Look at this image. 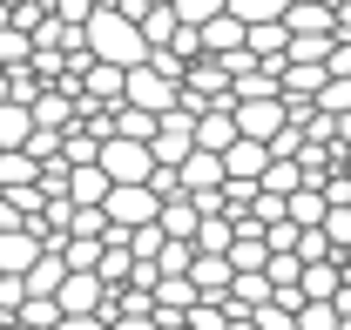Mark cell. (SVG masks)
<instances>
[{
  "label": "cell",
  "mask_w": 351,
  "mask_h": 330,
  "mask_svg": "<svg viewBox=\"0 0 351 330\" xmlns=\"http://www.w3.org/2000/svg\"><path fill=\"white\" fill-rule=\"evenodd\" d=\"M88 54H95L101 68H122V75H135V68H149V61H156L149 41H142V27L122 21L115 7H101V14L88 21Z\"/></svg>",
  "instance_id": "obj_1"
},
{
  "label": "cell",
  "mask_w": 351,
  "mask_h": 330,
  "mask_svg": "<svg viewBox=\"0 0 351 330\" xmlns=\"http://www.w3.org/2000/svg\"><path fill=\"white\" fill-rule=\"evenodd\" d=\"M129 108H142V115H176L182 108V81L176 75H162V68H135L129 75Z\"/></svg>",
  "instance_id": "obj_2"
},
{
  "label": "cell",
  "mask_w": 351,
  "mask_h": 330,
  "mask_svg": "<svg viewBox=\"0 0 351 330\" xmlns=\"http://www.w3.org/2000/svg\"><path fill=\"white\" fill-rule=\"evenodd\" d=\"M41 256H47V236H41V223H27V229H0V277H34L41 270Z\"/></svg>",
  "instance_id": "obj_3"
},
{
  "label": "cell",
  "mask_w": 351,
  "mask_h": 330,
  "mask_svg": "<svg viewBox=\"0 0 351 330\" xmlns=\"http://www.w3.org/2000/svg\"><path fill=\"white\" fill-rule=\"evenodd\" d=\"M189 155H196V115L176 108V115H162V135H156V168H182Z\"/></svg>",
  "instance_id": "obj_4"
},
{
  "label": "cell",
  "mask_w": 351,
  "mask_h": 330,
  "mask_svg": "<svg viewBox=\"0 0 351 330\" xmlns=\"http://www.w3.org/2000/svg\"><path fill=\"white\" fill-rule=\"evenodd\" d=\"M237 128H243V142H263V149H270V142L291 128V108H284V101H243V108H237Z\"/></svg>",
  "instance_id": "obj_5"
},
{
  "label": "cell",
  "mask_w": 351,
  "mask_h": 330,
  "mask_svg": "<svg viewBox=\"0 0 351 330\" xmlns=\"http://www.w3.org/2000/svg\"><path fill=\"white\" fill-rule=\"evenodd\" d=\"M243 142V128H237V101H223V108H210L203 122H196V149L203 155H230Z\"/></svg>",
  "instance_id": "obj_6"
},
{
  "label": "cell",
  "mask_w": 351,
  "mask_h": 330,
  "mask_svg": "<svg viewBox=\"0 0 351 330\" xmlns=\"http://www.w3.org/2000/svg\"><path fill=\"white\" fill-rule=\"evenodd\" d=\"M189 283L203 290V303H230V290H237V270H230V256H196V270H189Z\"/></svg>",
  "instance_id": "obj_7"
},
{
  "label": "cell",
  "mask_w": 351,
  "mask_h": 330,
  "mask_svg": "<svg viewBox=\"0 0 351 330\" xmlns=\"http://www.w3.org/2000/svg\"><path fill=\"white\" fill-rule=\"evenodd\" d=\"M270 162H277V155H270L263 142H237V149L223 155V168H230V182H257V189H263V175H270Z\"/></svg>",
  "instance_id": "obj_8"
},
{
  "label": "cell",
  "mask_w": 351,
  "mask_h": 330,
  "mask_svg": "<svg viewBox=\"0 0 351 330\" xmlns=\"http://www.w3.org/2000/svg\"><path fill=\"white\" fill-rule=\"evenodd\" d=\"M196 229H203V203H196V196L162 203V236H169V243H196Z\"/></svg>",
  "instance_id": "obj_9"
},
{
  "label": "cell",
  "mask_w": 351,
  "mask_h": 330,
  "mask_svg": "<svg viewBox=\"0 0 351 330\" xmlns=\"http://www.w3.org/2000/svg\"><path fill=\"white\" fill-rule=\"evenodd\" d=\"M27 142H34V108L7 101L0 108V155H27Z\"/></svg>",
  "instance_id": "obj_10"
},
{
  "label": "cell",
  "mask_w": 351,
  "mask_h": 330,
  "mask_svg": "<svg viewBox=\"0 0 351 330\" xmlns=\"http://www.w3.org/2000/svg\"><path fill=\"white\" fill-rule=\"evenodd\" d=\"M203 47H210L217 61H230V54H243V47H250V27H243L237 14H223V21H210V27H203Z\"/></svg>",
  "instance_id": "obj_11"
},
{
  "label": "cell",
  "mask_w": 351,
  "mask_h": 330,
  "mask_svg": "<svg viewBox=\"0 0 351 330\" xmlns=\"http://www.w3.org/2000/svg\"><path fill=\"white\" fill-rule=\"evenodd\" d=\"M108 122H115V142H142V149H156V135H162V122H156V115H142V108H129V101H122Z\"/></svg>",
  "instance_id": "obj_12"
},
{
  "label": "cell",
  "mask_w": 351,
  "mask_h": 330,
  "mask_svg": "<svg viewBox=\"0 0 351 330\" xmlns=\"http://www.w3.org/2000/svg\"><path fill=\"white\" fill-rule=\"evenodd\" d=\"M34 34H21V27H0V75H21V68H34Z\"/></svg>",
  "instance_id": "obj_13"
},
{
  "label": "cell",
  "mask_w": 351,
  "mask_h": 330,
  "mask_svg": "<svg viewBox=\"0 0 351 330\" xmlns=\"http://www.w3.org/2000/svg\"><path fill=\"white\" fill-rule=\"evenodd\" d=\"M291 7H298V0H230V14H237L243 27H270V21H291Z\"/></svg>",
  "instance_id": "obj_14"
},
{
  "label": "cell",
  "mask_w": 351,
  "mask_h": 330,
  "mask_svg": "<svg viewBox=\"0 0 351 330\" xmlns=\"http://www.w3.org/2000/svg\"><path fill=\"white\" fill-rule=\"evenodd\" d=\"M176 34H182V21H176V7H156L149 21H142V41H149V54H169Z\"/></svg>",
  "instance_id": "obj_15"
},
{
  "label": "cell",
  "mask_w": 351,
  "mask_h": 330,
  "mask_svg": "<svg viewBox=\"0 0 351 330\" xmlns=\"http://www.w3.org/2000/svg\"><path fill=\"white\" fill-rule=\"evenodd\" d=\"M95 277H101L108 290H129V283H135V256H129V243H108V249H101V270H95Z\"/></svg>",
  "instance_id": "obj_16"
},
{
  "label": "cell",
  "mask_w": 351,
  "mask_h": 330,
  "mask_svg": "<svg viewBox=\"0 0 351 330\" xmlns=\"http://www.w3.org/2000/svg\"><path fill=\"white\" fill-rule=\"evenodd\" d=\"M196 249H203V256H230V249H237V223H230V216H203Z\"/></svg>",
  "instance_id": "obj_17"
},
{
  "label": "cell",
  "mask_w": 351,
  "mask_h": 330,
  "mask_svg": "<svg viewBox=\"0 0 351 330\" xmlns=\"http://www.w3.org/2000/svg\"><path fill=\"white\" fill-rule=\"evenodd\" d=\"M34 182H41V162H34V155H0V196L34 189Z\"/></svg>",
  "instance_id": "obj_18"
},
{
  "label": "cell",
  "mask_w": 351,
  "mask_h": 330,
  "mask_svg": "<svg viewBox=\"0 0 351 330\" xmlns=\"http://www.w3.org/2000/svg\"><path fill=\"white\" fill-rule=\"evenodd\" d=\"M291 34H338V7H291Z\"/></svg>",
  "instance_id": "obj_19"
},
{
  "label": "cell",
  "mask_w": 351,
  "mask_h": 330,
  "mask_svg": "<svg viewBox=\"0 0 351 330\" xmlns=\"http://www.w3.org/2000/svg\"><path fill=\"white\" fill-rule=\"evenodd\" d=\"M298 189H304V168H298V162H270V175H263V196H284V203H291Z\"/></svg>",
  "instance_id": "obj_20"
},
{
  "label": "cell",
  "mask_w": 351,
  "mask_h": 330,
  "mask_svg": "<svg viewBox=\"0 0 351 330\" xmlns=\"http://www.w3.org/2000/svg\"><path fill=\"white\" fill-rule=\"evenodd\" d=\"M162 249H169L162 223H156V229H135V236H129V256H135V263H162Z\"/></svg>",
  "instance_id": "obj_21"
},
{
  "label": "cell",
  "mask_w": 351,
  "mask_h": 330,
  "mask_svg": "<svg viewBox=\"0 0 351 330\" xmlns=\"http://www.w3.org/2000/svg\"><path fill=\"white\" fill-rule=\"evenodd\" d=\"M263 277H270V290H298V283H304V263H298V256H270Z\"/></svg>",
  "instance_id": "obj_22"
},
{
  "label": "cell",
  "mask_w": 351,
  "mask_h": 330,
  "mask_svg": "<svg viewBox=\"0 0 351 330\" xmlns=\"http://www.w3.org/2000/svg\"><path fill=\"white\" fill-rule=\"evenodd\" d=\"M250 324H257V330H298V317H291V310H277V303H263Z\"/></svg>",
  "instance_id": "obj_23"
},
{
  "label": "cell",
  "mask_w": 351,
  "mask_h": 330,
  "mask_svg": "<svg viewBox=\"0 0 351 330\" xmlns=\"http://www.w3.org/2000/svg\"><path fill=\"white\" fill-rule=\"evenodd\" d=\"M331 75H338V81H351V41H345V34H338V54H331Z\"/></svg>",
  "instance_id": "obj_24"
},
{
  "label": "cell",
  "mask_w": 351,
  "mask_h": 330,
  "mask_svg": "<svg viewBox=\"0 0 351 330\" xmlns=\"http://www.w3.org/2000/svg\"><path fill=\"white\" fill-rule=\"evenodd\" d=\"M108 330H162L156 317H122V324H108Z\"/></svg>",
  "instance_id": "obj_25"
},
{
  "label": "cell",
  "mask_w": 351,
  "mask_h": 330,
  "mask_svg": "<svg viewBox=\"0 0 351 330\" xmlns=\"http://www.w3.org/2000/svg\"><path fill=\"white\" fill-rule=\"evenodd\" d=\"M338 34H345V41H351V0H345V7H338Z\"/></svg>",
  "instance_id": "obj_26"
},
{
  "label": "cell",
  "mask_w": 351,
  "mask_h": 330,
  "mask_svg": "<svg viewBox=\"0 0 351 330\" xmlns=\"http://www.w3.org/2000/svg\"><path fill=\"white\" fill-rule=\"evenodd\" d=\"M338 168H345V175H351V155H345V162H338Z\"/></svg>",
  "instance_id": "obj_27"
},
{
  "label": "cell",
  "mask_w": 351,
  "mask_h": 330,
  "mask_svg": "<svg viewBox=\"0 0 351 330\" xmlns=\"http://www.w3.org/2000/svg\"><path fill=\"white\" fill-rule=\"evenodd\" d=\"M95 7H115V0H95Z\"/></svg>",
  "instance_id": "obj_28"
}]
</instances>
